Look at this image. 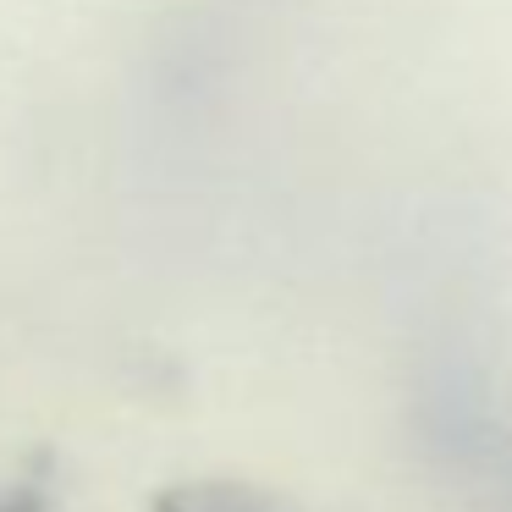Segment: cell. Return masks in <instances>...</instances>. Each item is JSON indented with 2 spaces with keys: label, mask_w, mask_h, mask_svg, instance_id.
<instances>
[{
  "label": "cell",
  "mask_w": 512,
  "mask_h": 512,
  "mask_svg": "<svg viewBox=\"0 0 512 512\" xmlns=\"http://www.w3.org/2000/svg\"><path fill=\"white\" fill-rule=\"evenodd\" d=\"M0 512H39V501L34 496H6V501H0Z\"/></svg>",
  "instance_id": "1"
}]
</instances>
